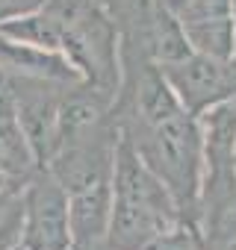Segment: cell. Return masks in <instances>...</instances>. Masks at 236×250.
I'll return each instance as SVG.
<instances>
[{
	"mask_svg": "<svg viewBox=\"0 0 236 250\" xmlns=\"http://www.w3.org/2000/svg\"><path fill=\"white\" fill-rule=\"evenodd\" d=\"M130 121L124 136L133 142L145 165L163 180L174 197L177 212L195 209L198 203V174H201V136L195 115H189L165 83L163 71L142 65L133 88Z\"/></svg>",
	"mask_w": 236,
	"mask_h": 250,
	"instance_id": "cell-1",
	"label": "cell"
},
{
	"mask_svg": "<svg viewBox=\"0 0 236 250\" xmlns=\"http://www.w3.org/2000/svg\"><path fill=\"white\" fill-rule=\"evenodd\" d=\"M180 212L163 180L145 165L133 142L118 133L112 153V209L106 250H145L163 229L174 227Z\"/></svg>",
	"mask_w": 236,
	"mask_h": 250,
	"instance_id": "cell-2",
	"label": "cell"
},
{
	"mask_svg": "<svg viewBox=\"0 0 236 250\" xmlns=\"http://www.w3.org/2000/svg\"><path fill=\"white\" fill-rule=\"evenodd\" d=\"M59 24V50L74 62L83 83L115 94L118 53L115 27L97 0H45L42 6Z\"/></svg>",
	"mask_w": 236,
	"mask_h": 250,
	"instance_id": "cell-3",
	"label": "cell"
},
{
	"mask_svg": "<svg viewBox=\"0 0 236 250\" xmlns=\"http://www.w3.org/2000/svg\"><path fill=\"white\" fill-rule=\"evenodd\" d=\"M21 197V238L24 250H68L71 221H68V191L39 168L18 188Z\"/></svg>",
	"mask_w": 236,
	"mask_h": 250,
	"instance_id": "cell-4",
	"label": "cell"
},
{
	"mask_svg": "<svg viewBox=\"0 0 236 250\" xmlns=\"http://www.w3.org/2000/svg\"><path fill=\"white\" fill-rule=\"evenodd\" d=\"M3 77H6V88L12 97V115L21 124V130L39 159V168H45L56 147V118H59V103H62L68 83L18 77V74H3Z\"/></svg>",
	"mask_w": 236,
	"mask_h": 250,
	"instance_id": "cell-5",
	"label": "cell"
},
{
	"mask_svg": "<svg viewBox=\"0 0 236 250\" xmlns=\"http://www.w3.org/2000/svg\"><path fill=\"white\" fill-rule=\"evenodd\" d=\"M165 83L189 115H201L210 106L236 97V59H215L207 53H189L174 65H160Z\"/></svg>",
	"mask_w": 236,
	"mask_h": 250,
	"instance_id": "cell-6",
	"label": "cell"
},
{
	"mask_svg": "<svg viewBox=\"0 0 236 250\" xmlns=\"http://www.w3.org/2000/svg\"><path fill=\"white\" fill-rule=\"evenodd\" d=\"M192 44V50L230 59L236 50L233 0H180L171 9Z\"/></svg>",
	"mask_w": 236,
	"mask_h": 250,
	"instance_id": "cell-7",
	"label": "cell"
},
{
	"mask_svg": "<svg viewBox=\"0 0 236 250\" xmlns=\"http://www.w3.org/2000/svg\"><path fill=\"white\" fill-rule=\"evenodd\" d=\"M112 209V177L68 194V221H71V247L106 250V227Z\"/></svg>",
	"mask_w": 236,
	"mask_h": 250,
	"instance_id": "cell-8",
	"label": "cell"
},
{
	"mask_svg": "<svg viewBox=\"0 0 236 250\" xmlns=\"http://www.w3.org/2000/svg\"><path fill=\"white\" fill-rule=\"evenodd\" d=\"M0 71L18 74V77H36V80H53V83H80V71L62 50L33 47L21 42H9L0 36Z\"/></svg>",
	"mask_w": 236,
	"mask_h": 250,
	"instance_id": "cell-9",
	"label": "cell"
},
{
	"mask_svg": "<svg viewBox=\"0 0 236 250\" xmlns=\"http://www.w3.org/2000/svg\"><path fill=\"white\" fill-rule=\"evenodd\" d=\"M39 171V159L12 112L0 115V174L21 186Z\"/></svg>",
	"mask_w": 236,
	"mask_h": 250,
	"instance_id": "cell-10",
	"label": "cell"
},
{
	"mask_svg": "<svg viewBox=\"0 0 236 250\" xmlns=\"http://www.w3.org/2000/svg\"><path fill=\"white\" fill-rule=\"evenodd\" d=\"M145 47L160 65H174V62L186 59L189 53H195L180 21H177V15L168 6H163L160 0L151 9V27H148V44Z\"/></svg>",
	"mask_w": 236,
	"mask_h": 250,
	"instance_id": "cell-11",
	"label": "cell"
},
{
	"mask_svg": "<svg viewBox=\"0 0 236 250\" xmlns=\"http://www.w3.org/2000/svg\"><path fill=\"white\" fill-rule=\"evenodd\" d=\"M145 250H195V241H192L189 229H183L180 224H174V227L163 229Z\"/></svg>",
	"mask_w": 236,
	"mask_h": 250,
	"instance_id": "cell-12",
	"label": "cell"
},
{
	"mask_svg": "<svg viewBox=\"0 0 236 250\" xmlns=\"http://www.w3.org/2000/svg\"><path fill=\"white\" fill-rule=\"evenodd\" d=\"M21 238V197L0 218V250H12Z\"/></svg>",
	"mask_w": 236,
	"mask_h": 250,
	"instance_id": "cell-13",
	"label": "cell"
},
{
	"mask_svg": "<svg viewBox=\"0 0 236 250\" xmlns=\"http://www.w3.org/2000/svg\"><path fill=\"white\" fill-rule=\"evenodd\" d=\"M45 6V0H0V21H9Z\"/></svg>",
	"mask_w": 236,
	"mask_h": 250,
	"instance_id": "cell-14",
	"label": "cell"
},
{
	"mask_svg": "<svg viewBox=\"0 0 236 250\" xmlns=\"http://www.w3.org/2000/svg\"><path fill=\"white\" fill-rule=\"evenodd\" d=\"M15 200H18V188H15V191H6V194H0V218L6 215V209H9Z\"/></svg>",
	"mask_w": 236,
	"mask_h": 250,
	"instance_id": "cell-15",
	"label": "cell"
},
{
	"mask_svg": "<svg viewBox=\"0 0 236 250\" xmlns=\"http://www.w3.org/2000/svg\"><path fill=\"white\" fill-rule=\"evenodd\" d=\"M15 188H21V186H15L12 180H6L3 174H0V194H6V191H15Z\"/></svg>",
	"mask_w": 236,
	"mask_h": 250,
	"instance_id": "cell-16",
	"label": "cell"
},
{
	"mask_svg": "<svg viewBox=\"0 0 236 250\" xmlns=\"http://www.w3.org/2000/svg\"><path fill=\"white\" fill-rule=\"evenodd\" d=\"M160 3H163V6H168V9H174V6L180 3V0H160Z\"/></svg>",
	"mask_w": 236,
	"mask_h": 250,
	"instance_id": "cell-17",
	"label": "cell"
},
{
	"mask_svg": "<svg viewBox=\"0 0 236 250\" xmlns=\"http://www.w3.org/2000/svg\"><path fill=\"white\" fill-rule=\"evenodd\" d=\"M233 30H236V0H233Z\"/></svg>",
	"mask_w": 236,
	"mask_h": 250,
	"instance_id": "cell-18",
	"label": "cell"
},
{
	"mask_svg": "<svg viewBox=\"0 0 236 250\" xmlns=\"http://www.w3.org/2000/svg\"><path fill=\"white\" fill-rule=\"evenodd\" d=\"M68 250H83V247H68Z\"/></svg>",
	"mask_w": 236,
	"mask_h": 250,
	"instance_id": "cell-19",
	"label": "cell"
}]
</instances>
